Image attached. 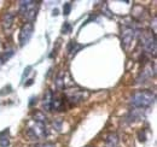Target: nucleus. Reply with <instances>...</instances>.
<instances>
[{
  "label": "nucleus",
  "mask_w": 157,
  "mask_h": 147,
  "mask_svg": "<svg viewBox=\"0 0 157 147\" xmlns=\"http://www.w3.org/2000/svg\"><path fill=\"white\" fill-rule=\"evenodd\" d=\"M156 100V95L152 91L143 89L136 92L129 99V104L134 109H147L152 106V104Z\"/></svg>",
  "instance_id": "f257e3e1"
},
{
  "label": "nucleus",
  "mask_w": 157,
  "mask_h": 147,
  "mask_svg": "<svg viewBox=\"0 0 157 147\" xmlns=\"http://www.w3.org/2000/svg\"><path fill=\"white\" fill-rule=\"evenodd\" d=\"M40 4L38 1H32V0H25L20 1V13L27 22L33 23V21L36 18L38 11H39Z\"/></svg>",
  "instance_id": "f03ea898"
},
{
  "label": "nucleus",
  "mask_w": 157,
  "mask_h": 147,
  "mask_svg": "<svg viewBox=\"0 0 157 147\" xmlns=\"http://www.w3.org/2000/svg\"><path fill=\"white\" fill-rule=\"evenodd\" d=\"M140 43L146 53L156 55V37L155 33L151 32H143L140 34Z\"/></svg>",
  "instance_id": "7ed1b4c3"
},
{
  "label": "nucleus",
  "mask_w": 157,
  "mask_h": 147,
  "mask_svg": "<svg viewBox=\"0 0 157 147\" xmlns=\"http://www.w3.org/2000/svg\"><path fill=\"white\" fill-rule=\"evenodd\" d=\"M48 131L46 129L45 123H39V122H34V126L29 127L27 130V135L29 136L30 140H40L44 139L45 136H47Z\"/></svg>",
  "instance_id": "20e7f679"
},
{
  "label": "nucleus",
  "mask_w": 157,
  "mask_h": 147,
  "mask_svg": "<svg viewBox=\"0 0 157 147\" xmlns=\"http://www.w3.org/2000/svg\"><path fill=\"white\" fill-rule=\"evenodd\" d=\"M33 32H34V24L30 23V22H27L22 25L20 30V45L21 46H24L33 35Z\"/></svg>",
  "instance_id": "39448f33"
},
{
  "label": "nucleus",
  "mask_w": 157,
  "mask_h": 147,
  "mask_svg": "<svg viewBox=\"0 0 157 147\" xmlns=\"http://www.w3.org/2000/svg\"><path fill=\"white\" fill-rule=\"evenodd\" d=\"M121 37H122V43L124 47H127L128 45H131V42L134 40L136 37V29L131 25L123 27L122 32H121Z\"/></svg>",
  "instance_id": "423d86ee"
},
{
  "label": "nucleus",
  "mask_w": 157,
  "mask_h": 147,
  "mask_svg": "<svg viewBox=\"0 0 157 147\" xmlns=\"http://www.w3.org/2000/svg\"><path fill=\"white\" fill-rule=\"evenodd\" d=\"M13 21H15V15L11 13V12H6V13L2 16V21H1V23H2V29H4L5 32H9V30L12 28V25H13Z\"/></svg>",
  "instance_id": "0eeeda50"
},
{
  "label": "nucleus",
  "mask_w": 157,
  "mask_h": 147,
  "mask_svg": "<svg viewBox=\"0 0 157 147\" xmlns=\"http://www.w3.org/2000/svg\"><path fill=\"white\" fill-rule=\"evenodd\" d=\"M154 70H155V69H151V64H147V65L143 69V71H141V74H140V76L137 78L138 83H140V82H145L146 80H149V78L155 74Z\"/></svg>",
  "instance_id": "6e6552de"
},
{
  "label": "nucleus",
  "mask_w": 157,
  "mask_h": 147,
  "mask_svg": "<svg viewBox=\"0 0 157 147\" xmlns=\"http://www.w3.org/2000/svg\"><path fill=\"white\" fill-rule=\"evenodd\" d=\"M105 147H120L118 146V136L115 133H111L108 135L105 140Z\"/></svg>",
  "instance_id": "1a4fd4ad"
},
{
  "label": "nucleus",
  "mask_w": 157,
  "mask_h": 147,
  "mask_svg": "<svg viewBox=\"0 0 157 147\" xmlns=\"http://www.w3.org/2000/svg\"><path fill=\"white\" fill-rule=\"evenodd\" d=\"M80 48H82L81 45H78V42H75V41H70V43H69V46H68V52H69L70 57L76 55V52H78Z\"/></svg>",
  "instance_id": "9d476101"
},
{
  "label": "nucleus",
  "mask_w": 157,
  "mask_h": 147,
  "mask_svg": "<svg viewBox=\"0 0 157 147\" xmlns=\"http://www.w3.org/2000/svg\"><path fill=\"white\" fill-rule=\"evenodd\" d=\"M33 121L34 122H39V123H45L46 124V121H47V117L46 115L42 112V111H36L33 116Z\"/></svg>",
  "instance_id": "9b49d317"
},
{
  "label": "nucleus",
  "mask_w": 157,
  "mask_h": 147,
  "mask_svg": "<svg viewBox=\"0 0 157 147\" xmlns=\"http://www.w3.org/2000/svg\"><path fill=\"white\" fill-rule=\"evenodd\" d=\"M51 96H52V92H51V91H47L46 94L44 95V109H45L46 111H48V109H50Z\"/></svg>",
  "instance_id": "f8f14e48"
},
{
  "label": "nucleus",
  "mask_w": 157,
  "mask_h": 147,
  "mask_svg": "<svg viewBox=\"0 0 157 147\" xmlns=\"http://www.w3.org/2000/svg\"><path fill=\"white\" fill-rule=\"evenodd\" d=\"M71 7H73V4L71 2H65L64 6H63V15L64 16H68L71 11Z\"/></svg>",
  "instance_id": "ddd939ff"
},
{
  "label": "nucleus",
  "mask_w": 157,
  "mask_h": 147,
  "mask_svg": "<svg viewBox=\"0 0 157 147\" xmlns=\"http://www.w3.org/2000/svg\"><path fill=\"white\" fill-rule=\"evenodd\" d=\"M9 145H10L9 138H7V136H2V133H0V146L7 147Z\"/></svg>",
  "instance_id": "4468645a"
},
{
  "label": "nucleus",
  "mask_w": 157,
  "mask_h": 147,
  "mask_svg": "<svg viewBox=\"0 0 157 147\" xmlns=\"http://www.w3.org/2000/svg\"><path fill=\"white\" fill-rule=\"evenodd\" d=\"M70 32H71V25L68 22H65L64 25H63V28H62V33L63 34H69Z\"/></svg>",
  "instance_id": "2eb2a0df"
},
{
  "label": "nucleus",
  "mask_w": 157,
  "mask_h": 147,
  "mask_svg": "<svg viewBox=\"0 0 157 147\" xmlns=\"http://www.w3.org/2000/svg\"><path fill=\"white\" fill-rule=\"evenodd\" d=\"M62 123H63V122H62V119H60V118H57V119H55V121H53L52 126L57 129V130H60V128H62Z\"/></svg>",
  "instance_id": "dca6fc26"
},
{
  "label": "nucleus",
  "mask_w": 157,
  "mask_h": 147,
  "mask_svg": "<svg viewBox=\"0 0 157 147\" xmlns=\"http://www.w3.org/2000/svg\"><path fill=\"white\" fill-rule=\"evenodd\" d=\"M35 147H56L55 144H52V142H44V144H39V145H36Z\"/></svg>",
  "instance_id": "f3484780"
},
{
  "label": "nucleus",
  "mask_w": 157,
  "mask_h": 147,
  "mask_svg": "<svg viewBox=\"0 0 157 147\" xmlns=\"http://www.w3.org/2000/svg\"><path fill=\"white\" fill-rule=\"evenodd\" d=\"M53 15L57 16V15H58V10H53Z\"/></svg>",
  "instance_id": "a211bd4d"
}]
</instances>
